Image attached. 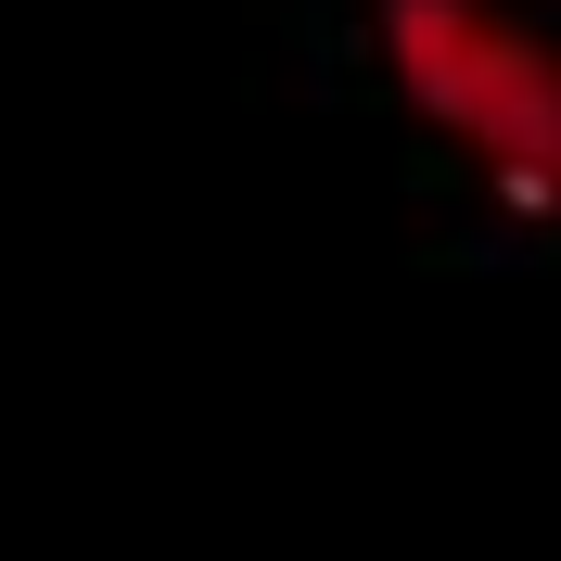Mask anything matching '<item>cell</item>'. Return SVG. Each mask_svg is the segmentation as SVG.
<instances>
[{
    "label": "cell",
    "instance_id": "1",
    "mask_svg": "<svg viewBox=\"0 0 561 561\" xmlns=\"http://www.w3.org/2000/svg\"><path fill=\"white\" fill-rule=\"evenodd\" d=\"M383 77L497 205L561 217V38L511 0H383Z\"/></svg>",
    "mask_w": 561,
    "mask_h": 561
}]
</instances>
